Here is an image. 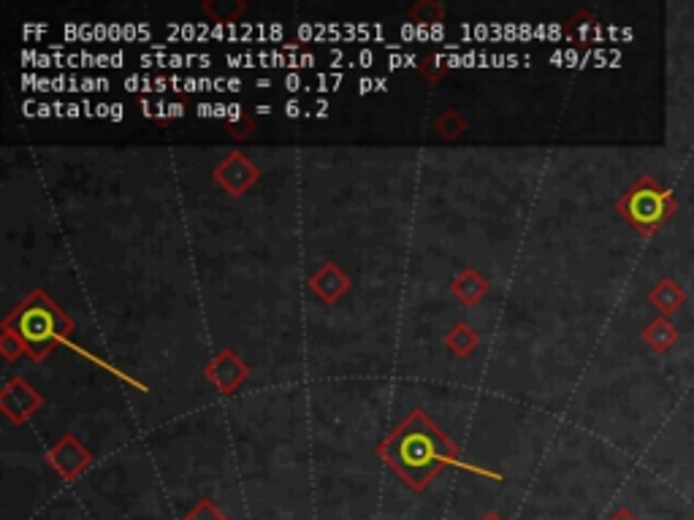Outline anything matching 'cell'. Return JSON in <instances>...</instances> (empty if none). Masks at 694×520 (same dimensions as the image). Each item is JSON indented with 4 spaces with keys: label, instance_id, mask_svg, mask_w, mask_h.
Segmentation results:
<instances>
[{
    "label": "cell",
    "instance_id": "1",
    "mask_svg": "<svg viewBox=\"0 0 694 520\" xmlns=\"http://www.w3.org/2000/svg\"><path fill=\"white\" fill-rule=\"evenodd\" d=\"M377 455L413 493H423L448 466L461 464L459 445L445 437L421 407L380 439Z\"/></svg>",
    "mask_w": 694,
    "mask_h": 520
},
{
    "label": "cell",
    "instance_id": "2",
    "mask_svg": "<svg viewBox=\"0 0 694 520\" xmlns=\"http://www.w3.org/2000/svg\"><path fill=\"white\" fill-rule=\"evenodd\" d=\"M74 328V320L44 290H30L0 325V353L6 361H17L19 355L44 361Z\"/></svg>",
    "mask_w": 694,
    "mask_h": 520
},
{
    "label": "cell",
    "instance_id": "3",
    "mask_svg": "<svg viewBox=\"0 0 694 520\" xmlns=\"http://www.w3.org/2000/svg\"><path fill=\"white\" fill-rule=\"evenodd\" d=\"M616 209L635 231L643 233V236H651L670 214L676 212V201L665 187L646 177L621 195L616 201Z\"/></svg>",
    "mask_w": 694,
    "mask_h": 520
},
{
    "label": "cell",
    "instance_id": "4",
    "mask_svg": "<svg viewBox=\"0 0 694 520\" xmlns=\"http://www.w3.org/2000/svg\"><path fill=\"white\" fill-rule=\"evenodd\" d=\"M44 407V399L33 385H30L25 377H14V380L6 382V388L0 393V412L6 415L9 423L14 426H22L28 423L38 409Z\"/></svg>",
    "mask_w": 694,
    "mask_h": 520
},
{
    "label": "cell",
    "instance_id": "5",
    "mask_svg": "<svg viewBox=\"0 0 694 520\" xmlns=\"http://www.w3.org/2000/svg\"><path fill=\"white\" fill-rule=\"evenodd\" d=\"M47 464L52 466L63 480L74 483L76 477L85 472L87 466L93 464V453H90L74 434H66V437L57 439L55 445L47 450Z\"/></svg>",
    "mask_w": 694,
    "mask_h": 520
},
{
    "label": "cell",
    "instance_id": "6",
    "mask_svg": "<svg viewBox=\"0 0 694 520\" xmlns=\"http://www.w3.org/2000/svg\"><path fill=\"white\" fill-rule=\"evenodd\" d=\"M258 177H261V168L244 152H231L215 166V182L228 195H244L258 182Z\"/></svg>",
    "mask_w": 694,
    "mask_h": 520
},
{
    "label": "cell",
    "instance_id": "7",
    "mask_svg": "<svg viewBox=\"0 0 694 520\" xmlns=\"http://www.w3.org/2000/svg\"><path fill=\"white\" fill-rule=\"evenodd\" d=\"M204 377L209 380V385L220 393H234L239 390V385H244V380L250 377V366L234 353V350H220V353L212 358V361L204 366Z\"/></svg>",
    "mask_w": 694,
    "mask_h": 520
},
{
    "label": "cell",
    "instance_id": "8",
    "mask_svg": "<svg viewBox=\"0 0 694 520\" xmlns=\"http://www.w3.org/2000/svg\"><path fill=\"white\" fill-rule=\"evenodd\" d=\"M350 285H353L350 277H347L345 271L339 269L334 260L320 263L318 271L310 277V290L320 298V301H326V304H337L339 298L345 296L347 290H350Z\"/></svg>",
    "mask_w": 694,
    "mask_h": 520
},
{
    "label": "cell",
    "instance_id": "9",
    "mask_svg": "<svg viewBox=\"0 0 694 520\" xmlns=\"http://www.w3.org/2000/svg\"><path fill=\"white\" fill-rule=\"evenodd\" d=\"M451 293L459 298V304H464V307H475L488 296V282L480 271L461 269L451 282Z\"/></svg>",
    "mask_w": 694,
    "mask_h": 520
},
{
    "label": "cell",
    "instance_id": "10",
    "mask_svg": "<svg viewBox=\"0 0 694 520\" xmlns=\"http://www.w3.org/2000/svg\"><path fill=\"white\" fill-rule=\"evenodd\" d=\"M648 301L654 304V307L659 309V315L662 317H670L676 315L678 309L686 304V293L681 290V285H678L676 279H659L654 288L648 290Z\"/></svg>",
    "mask_w": 694,
    "mask_h": 520
},
{
    "label": "cell",
    "instance_id": "11",
    "mask_svg": "<svg viewBox=\"0 0 694 520\" xmlns=\"http://www.w3.org/2000/svg\"><path fill=\"white\" fill-rule=\"evenodd\" d=\"M643 342L657 355H665L678 342V328L670 323V317L659 315L643 328Z\"/></svg>",
    "mask_w": 694,
    "mask_h": 520
},
{
    "label": "cell",
    "instance_id": "12",
    "mask_svg": "<svg viewBox=\"0 0 694 520\" xmlns=\"http://www.w3.org/2000/svg\"><path fill=\"white\" fill-rule=\"evenodd\" d=\"M445 344H448V350H451L456 358H469V355L478 350L480 344V336L475 334V328L469 323H456L445 334Z\"/></svg>",
    "mask_w": 694,
    "mask_h": 520
},
{
    "label": "cell",
    "instance_id": "13",
    "mask_svg": "<svg viewBox=\"0 0 694 520\" xmlns=\"http://www.w3.org/2000/svg\"><path fill=\"white\" fill-rule=\"evenodd\" d=\"M469 122L464 114H459L456 109H445V112L434 120V130H437V136H442V139L448 141H456L461 139L464 133H467Z\"/></svg>",
    "mask_w": 694,
    "mask_h": 520
},
{
    "label": "cell",
    "instance_id": "14",
    "mask_svg": "<svg viewBox=\"0 0 694 520\" xmlns=\"http://www.w3.org/2000/svg\"><path fill=\"white\" fill-rule=\"evenodd\" d=\"M201 9L207 11L209 17H215L217 22H234V19L242 17V11L247 9L242 0H207Z\"/></svg>",
    "mask_w": 694,
    "mask_h": 520
},
{
    "label": "cell",
    "instance_id": "15",
    "mask_svg": "<svg viewBox=\"0 0 694 520\" xmlns=\"http://www.w3.org/2000/svg\"><path fill=\"white\" fill-rule=\"evenodd\" d=\"M410 19L418 22V25H437V22L445 19V6L437 3V0H421L410 9Z\"/></svg>",
    "mask_w": 694,
    "mask_h": 520
},
{
    "label": "cell",
    "instance_id": "16",
    "mask_svg": "<svg viewBox=\"0 0 694 520\" xmlns=\"http://www.w3.org/2000/svg\"><path fill=\"white\" fill-rule=\"evenodd\" d=\"M182 520H228V518L223 515V510H220L215 502L201 499V502H198L196 507H193V510H190Z\"/></svg>",
    "mask_w": 694,
    "mask_h": 520
},
{
    "label": "cell",
    "instance_id": "17",
    "mask_svg": "<svg viewBox=\"0 0 694 520\" xmlns=\"http://www.w3.org/2000/svg\"><path fill=\"white\" fill-rule=\"evenodd\" d=\"M418 68H421V74L426 76L429 82H440L442 76L448 74V65H442L440 57L434 55L423 57V65H418Z\"/></svg>",
    "mask_w": 694,
    "mask_h": 520
},
{
    "label": "cell",
    "instance_id": "18",
    "mask_svg": "<svg viewBox=\"0 0 694 520\" xmlns=\"http://www.w3.org/2000/svg\"><path fill=\"white\" fill-rule=\"evenodd\" d=\"M253 130H255L253 120H242L239 125H234V128L228 130V136H231V139H236V141H244L247 136H250V133H253Z\"/></svg>",
    "mask_w": 694,
    "mask_h": 520
},
{
    "label": "cell",
    "instance_id": "19",
    "mask_svg": "<svg viewBox=\"0 0 694 520\" xmlns=\"http://www.w3.org/2000/svg\"><path fill=\"white\" fill-rule=\"evenodd\" d=\"M608 520H640L635 512L629 510V507H616V510L610 512Z\"/></svg>",
    "mask_w": 694,
    "mask_h": 520
},
{
    "label": "cell",
    "instance_id": "20",
    "mask_svg": "<svg viewBox=\"0 0 694 520\" xmlns=\"http://www.w3.org/2000/svg\"><path fill=\"white\" fill-rule=\"evenodd\" d=\"M478 520H505V518H502V515H499V512L488 510V512H483V515H480Z\"/></svg>",
    "mask_w": 694,
    "mask_h": 520
}]
</instances>
